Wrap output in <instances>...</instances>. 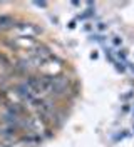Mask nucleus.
Wrapping results in <instances>:
<instances>
[{
    "mask_svg": "<svg viewBox=\"0 0 134 147\" xmlns=\"http://www.w3.org/2000/svg\"><path fill=\"white\" fill-rule=\"evenodd\" d=\"M17 27V22L15 18L10 17V15H0V32H7L12 28Z\"/></svg>",
    "mask_w": 134,
    "mask_h": 147,
    "instance_id": "obj_1",
    "label": "nucleus"
},
{
    "mask_svg": "<svg viewBox=\"0 0 134 147\" xmlns=\"http://www.w3.org/2000/svg\"><path fill=\"white\" fill-rule=\"evenodd\" d=\"M15 28H17V32L20 35H27V37H32L37 32V28L34 25H30V24H18Z\"/></svg>",
    "mask_w": 134,
    "mask_h": 147,
    "instance_id": "obj_2",
    "label": "nucleus"
},
{
    "mask_svg": "<svg viewBox=\"0 0 134 147\" xmlns=\"http://www.w3.org/2000/svg\"><path fill=\"white\" fill-rule=\"evenodd\" d=\"M20 140L25 142V144H29V146H37L39 142H42L40 136H39V134H32V132H27L25 136H22Z\"/></svg>",
    "mask_w": 134,
    "mask_h": 147,
    "instance_id": "obj_3",
    "label": "nucleus"
},
{
    "mask_svg": "<svg viewBox=\"0 0 134 147\" xmlns=\"http://www.w3.org/2000/svg\"><path fill=\"white\" fill-rule=\"evenodd\" d=\"M112 44H114V45H117V47L122 45V38H121L119 35H114V37H112Z\"/></svg>",
    "mask_w": 134,
    "mask_h": 147,
    "instance_id": "obj_4",
    "label": "nucleus"
},
{
    "mask_svg": "<svg viewBox=\"0 0 134 147\" xmlns=\"http://www.w3.org/2000/svg\"><path fill=\"white\" fill-rule=\"evenodd\" d=\"M97 30H99V32L106 30V24H97Z\"/></svg>",
    "mask_w": 134,
    "mask_h": 147,
    "instance_id": "obj_5",
    "label": "nucleus"
},
{
    "mask_svg": "<svg viewBox=\"0 0 134 147\" xmlns=\"http://www.w3.org/2000/svg\"><path fill=\"white\" fill-rule=\"evenodd\" d=\"M131 109V104H124V107H122V112H129Z\"/></svg>",
    "mask_w": 134,
    "mask_h": 147,
    "instance_id": "obj_6",
    "label": "nucleus"
},
{
    "mask_svg": "<svg viewBox=\"0 0 134 147\" xmlns=\"http://www.w3.org/2000/svg\"><path fill=\"white\" fill-rule=\"evenodd\" d=\"M131 97H133V92H129V94H126V95L122 97V99H124V100H127V99H131Z\"/></svg>",
    "mask_w": 134,
    "mask_h": 147,
    "instance_id": "obj_7",
    "label": "nucleus"
},
{
    "mask_svg": "<svg viewBox=\"0 0 134 147\" xmlns=\"http://www.w3.org/2000/svg\"><path fill=\"white\" fill-rule=\"evenodd\" d=\"M37 7H47V3H44V2H35Z\"/></svg>",
    "mask_w": 134,
    "mask_h": 147,
    "instance_id": "obj_8",
    "label": "nucleus"
},
{
    "mask_svg": "<svg viewBox=\"0 0 134 147\" xmlns=\"http://www.w3.org/2000/svg\"><path fill=\"white\" fill-rule=\"evenodd\" d=\"M90 59H97V52H92L90 54Z\"/></svg>",
    "mask_w": 134,
    "mask_h": 147,
    "instance_id": "obj_9",
    "label": "nucleus"
},
{
    "mask_svg": "<svg viewBox=\"0 0 134 147\" xmlns=\"http://www.w3.org/2000/svg\"><path fill=\"white\" fill-rule=\"evenodd\" d=\"M69 28H76V22H71L69 24Z\"/></svg>",
    "mask_w": 134,
    "mask_h": 147,
    "instance_id": "obj_10",
    "label": "nucleus"
},
{
    "mask_svg": "<svg viewBox=\"0 0 134 147\" xmlns=\"http://www.w3.org/2000/svg\"><path fill=\"white\" fill-rule=\"evenodd\" d=\"M129 67H131V70L134 72V64H129Z\"/></svg>",
    "mask_w": 134,
    "mask_h": 147,
    "instance_id": "obj_11",
    "label": "nucleus"
},
{
    "mask_svg": "<svg viewBox=\"0 0 134 147\" xmlns=\"http://www.w3.org/2000/svg\"><path fill=\"white\" fill-rule=\"evenodd\" d=\"M133 130H134V124H133Z\"/></svg>",
    "mask_w": 134,
    "mask_h": 147,
    "instance_id": "obj_12",
    "label": "nucleus"
}]
</instances>
